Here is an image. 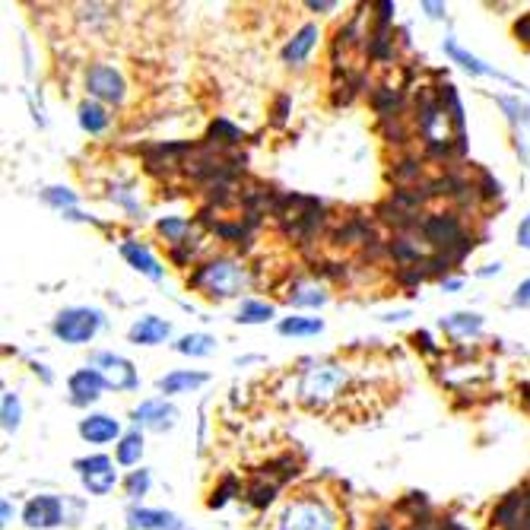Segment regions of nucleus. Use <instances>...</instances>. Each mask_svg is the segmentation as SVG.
<instances>
[{
  "label": "nucleus",
  "instance_id": "f257e3e1",
  "mask_svg": "<svg viewBox=\"0 0 530 530\" xmlns=\"http://www.w3.org/2000/svg\"><path fill=\"white\" fill-rule=\"evenodd\" d=\"M346 381H350L346 365L331 362V359H321V362L308 365V369H302V375L296 381V397L302 400L305 407L324 410L327 404H334V400L343 394Z\"/></svg>",
  "mask_w": 530,
  "mask_h": 530
},
{
  "label": "nucleus",
  "instance_id": "f03ea898",
  "mask_svg": "<svg viewBox=\"0 0 530 530\" xmlns=\"http://www.w3.org/2000/svg\"><path fill=\"white\" fill-rule=\"evenodd\" d=\"M188 286L204 292L207 299L226 302V299H235L248 286V270L232 258H213L191 273Z\"/></svg>",
  "mask_w": 530,
  "mask_h": 530
},
{
  "label": "nucleus",
  "instance_id": "7ed1b4c3",
  "mask_svg": "<svg viewBox=\"0 0 530 530\" xmlns=\"http://www.w3.org/2000/svg\"><path fill=\"white\" fill-rule=\"evenodd\" d=\"M419 229H423V239L435 248V254H442L448 264H461L464 254L473 248L458 213H429Z\"/></svg>",
  "mask_w": 530,
  "mask_h": 530
},
{
  "label": "nucleus",
  "instance_id": "20e7f679",
  "mask_svg": "<svg viewBox=\"0 0 530 530\" xmlns=\"http://www.w3.org/2000/svg\"><path fill=\"white\" fill-rule=\"evenodd\" d=\"M102 327H105V315L99 312V308L73 305V308L58 312V318L51 321V334L67 346H86L99 337Z\"/></svg>",
  "mask_w": 530,
  "mask_h": 530
},
{
  "label": "nucleus",
  "instance_id": "39448f33",
  "mask_svg": "<svg viewBox=\"0 0 530 530\" xmlns=\"http://www.w3.org/2000/svg\"><path fill=\"white\" fill-rule=\"evenodd\" d=\"M273 530H337V511L318 496H299L280 511Z\"/></svg>",
  "mask_w": 530,
  "mask_h": 530
},
{
  "label": "nucleus",
  "instance_id": "423d86ee",
  "mask_svg": "<svg viewBox=\"0 0 530 530\" xmlns=\"http://www.w3.org/2000/svg\"><path fill=\"white\" fill-rule=\"evenodd\" d=\"M89 365L102 375L105 388L108 391H137L140 388V372L131 359H124L121 353H108V350H99L89 356Z\"/></svg>",
  "mask_w": 530,
  "mask_h": 530
},
{
  "label": "nucleus",
  "instance_id": "0eeeda50",
  "mask_svg": "<svg viewBox=\"0 0 530 530\" xmlns=\"http://www.w3.org/2000/svg\"><path fill=\"white\" fill-rule=\"evenodd\" d=\"M73 470L83 483V489L89 496H108L118 486V470L115 461L105 458V454H89V458H77L73 461Z\"/></svg>",
  "mask_w": 530,
  "mask_h": 530
},
{
  "label": "nucleus",
  "instance_id": "6e6552de",
  "mask_svg": "<svg viewBox=\"0 0 530 530\" xmlns=\"http://www.w3.org/2000/svg\"><path fill=\"white\" fill-rule=\"evenodd\" d=\"M86 93L89 99H96L102 105H121L127 96V83L121 77V70H115L112 64H89Z\"/></svg>",
  "mask_w": 530,
  "mask_h": 530
},
{
  "label": "nucleus",
  "instance_id": "1a4fd4ad",
  "mask_svg": "<svg viewBox=\"0 0 530 530\" xmlns=\"http://www.w3.org/2000/svg\"><path fill=\"white\" fill-rule=\"evenodd\" d=\"M70 524V515H67V499L61 496H51V492H45V496H32L23 508V524L29 530H54L61 524Z\"/></svg>",
  "mask_w": 530,
  "mask_h": 530
},
{
  "label": "nucleus",
  "instance_id": "9d476101",
  "mask_svg": "<svg viewBox=\"0 0 530 530\" xmlns=\"http://www.w3.org/2000/svg\"><path fill=\"white\" fill-rule=\"evenodd\" d=\"M131 419L137 429L146 432H172L178 426V407L169 404L166 397H150V400H140L131 410Z\"/></svg>",
  "mask_w": 530,
  "mask_h": 530
},
{
  "label": "nucleus",
  "instance_id": "9b49d317",
  "mask_svg": "<svg viewBox=\"0 0 530 530\" xmlns=\"http://www.w3.org/2000/svg\"><path fill=\"white\" fill-rule=\"evenodd\" d=\"M105 391H108L105 381H102V375L93 369V365L77 369L67 378V400L73 407H93V404H99Z\"/></svg>",
  "mask_w": 530,
  "mask_h": 530
},
{
  "label": "nucleus",
  "instance_id": "f8f14e48",
  "mask_svg": "<svg viewBox=\"0 0 530 530\" xmlns=\"http://www.w3.org/2000/svg\"><path fill=\"white\" fill-rule=\"evenodd\" d=\"M77 432H80L83 442H89V445H108V442L118 445V438L124 435L121 432V419L108 416V413H89L86 419H80Z\"/></svg>",
  "mask_w": 530,
  "mask_h": 530
},
{
  "label": "nucleus",
  "instance_id": "ddd939ff",
  "mask_svg": "<svg viewBox=\"0 0 530 530\" xmlns=\"http://www.w3.org/2000/svg\"><path fill=\"white\" fill-rule=\"evenodd\" d=\"M169 337H172V321L159 318V315H143L127 327V340L134 346H159Z\"/></svg>",
  "mask_w": 530,
  "mask_h": 530
},
{
  "label": "nucleus",
  "instance_id": "4468645a",
  "mask_svg": "<svg viewBox=\"0 0 530 530\" xmlns=\"http://www.w3.org/2000/svg\"><path fill=\"white\" fill-rule=\"evenodd\" d=\"M318 39H321V29H318V23H305L292 39L283 45V64H289V67H302L308 58H312V51L318 48Z\"/></svg>",
  "mask_w": 530,
  "mask_h": 530
},
{
  "label": "nucleus",
  "instance_id": "2eb2a0df",
  "mask_svg": "<svg viewBox=\"0 0 530 530\" xmlns=\"http://www.w3.org/2000/svg\"><path fill=\"white\" fill-rule=\"evenodd\" d=\"M127 524L131 530H185V521L172 511H162V508H131L127 511Z\"/></svg>",
  "mask_w": 530,
  "mask_h": 530
},
{
  "label": "nucleus",
  "instance_id": "dca6fc26",
  "mask_svg": "<svg viewBox=\"0 0 530 530\" xmlns=\"http://www.w3.org/2000/svg\"><path fill=\"white\" fill-rule=\"evenodd\" d=\"M121 258L131 264L137 273H143L146 280H153V283H159L162 277H166V267H162L156 261V254L146 245H140V242H124L121 245Z\"/></svg>",
  "mask_w": 530,
  "mask_h": 530
},
{
  "label": "nucleus",
  "instance_id": "f3484780",
  "mask_svg": "<svg viewBox=\"0 0 530 530\" xmlns=\"http://www.w3.org/2000/svg\"><path fill=\"white\" fill-rule=\"evenodd\" d=\"M445 54H448V58L454 61V64H461L467 73H473V77H496V80H505V83H511V86H515V89H521L515 80H511V77H505V73H499L496 67H489V64H483L480 58H477V54H470V51H464L458 42H454V39H445Z\"/></svg>",
  "mask_w": 530,
  "mask_h": 530
},
{
  "label": "nucleus",
  "instance_id": "a211bd4d",
  "mask_svg": "<svg viewBox=\"0 0 530 530\" xmlns=\"http://www.w3.org/2000/svg\"><path fill=\"white\" fill-rule=\"evenodd\" d=\"M207 381H210V375H207V372L175 369V372H169V375H162V378L156 381V388H159V394L175 397V394H191V391H197V388H204Z\"/></svg>",
  "mask_w": 530,
  "mask_h": 530
},
{
  "label": "nucleus",
  "instance_id": "6ab92c4d",
  "mask_svg": "<svg viewBox=\"0 0 530 530\" xmlns=\"http://www.w3.org/2000/svg\"><path fill=\"white\" fill-rule=\"evenodd\" d=\"M442 331L448 334V337H454V340H470V337H480L483 334V315H477V312H451V315H445L442 321Z\"/></svg>",
  "mask_w": 530,
  "mask_h": 530
},
{
  "label": "nucleus",
  "instance_id": "aec40b11",
  "mask_svg": "<svg viewBox=\"0 0 530 530\" xmlns=\"http://www.w3.org/2000/svg\"><path fill=\"white\" fill-rule=\"evenodd\" d=\"M286 302L292 308H321V305H327V292L315 280H296L286 289Z\"/></svg>",
  "mask_w": 530,
  "mask_h": 530
},
{
  "label": "nucleus",
  "instance_id": "412c9836",
  "mask_svg": "<svg viewBox=\"0 0 530 530\" xmlns=\"http://www.w3.org/2000/svg\"><path fill=\"white\" fill-rule=\"evenodd\" d=\"M77 121H80V127H83L86 134L99 137V134L108 131V124H112V115L105 112V105H102V102L86 99V102H80V108H77Z\"/></svg>",
  "mask_w": 530,
  "mask_h": 530
},
{
  "label": "nucleus",
  "instance_id": "4be33fe9",
  "mask_svg": "<svg viewBox=\"0 0 530 530\" xmlns=\"http://www.w3.org/2000/svg\"><path fill=\"white\" fill-rule=\"evenodd\" d=\"M143 461V432L140 429H131V432H124L118 438V445H115V464L118 467H137Z\"/></svg>",
  "mask_w": 530,
  "mask_h": 530
},
{
  "label": "nucleus",
  "instance_id": "5701e85b",
  "mask_svg": "<svg viewBox=\"0 0 530 530\" xmlns=\"http://www.w3.org/2000/svg\"><path fill=\"white\" fill-rule=\"evenodd\" d=\"M277 318V305L273 302H264V299H245L239 305V312H235V321L239 324H267Z\"/></svg>",
  "mask_w": 530,
  "mask_h": 530
},
{
  "label": "nucleus",
  "instance_id": "b1692460",
  "mask_svg": "<svg viewBox=\"0 0 530 530\" xmlns=\"http://www.w3.org/2000/svg\"><path fill=\"white\" fill-rule=\"evenodd\" d=\"M277 331L283 337H318V334H324V321L305 318V315H289L277 324Z\"/></svg>",
  "mask_w": 530,
  "mask_h": 530
},
{
  "label": "nucleus",
  "instance_id": "393cba45",
  "mask_svg": "<svg viewBox=\"0 0 530 530\" xmlns=\"http://www.w3.org/2000/svg\"><path fill=\"white\" fill-rule=\"evenodd\" d=\"M156 229H159V235H166V242H169L172 248H178V245H188L191 251L197 248V245H191V242H188V235H191V223H188L185 216H166V219H159Z\"/></svg>",
  "mask_w": 530,
  "mask_h": 530
},
{
  "label": "nucleus",
  "instance_id": "a878e982",
  "mask_svg": "<svg viewBox=\"0 0 530 530\" xmlns=\"http://www.w3.org/2000/svg\"><path fill=\"white\" fill-rule=\"evenodd\" d=\"M175 353L191 356V359H207L216 353V337L210 334H185L175 343Z\"/></svg>",
  "mask_w": 530,
  "mask_h": 530
},
{
  "label": "nucleus",
  "instance_id": "bb28decb",
  "mask_svg": "<svg viewBox=\"0 0 530 530\" xmlns=\"http://www.w3.org/2000/svg\"><path fill=\"white\" fill-rule=\"evenodd\" d=\"M0 416H4V432H16L23 426V404L20 394L4 391V400H0Z\"/></svg>",
  "mask_w": 530,
  "mask_h": 530
},
{
  "label": "nucleus",
  "instance_id": "cd10ccee",
  "mask_svg": "<svg viewBox=\"0 0 530 530\" xmlns=\"http://www.w3.org/2000/svg\"><path fill=\"white\" fill-rule=\"evenodd\" d=\"M150 483H153V477H150V470H131V477L124 480V492H127V499L131 502H140L146 492H150Z\"/></svg>",
  "mask_w": 530,
  "mask_h": 530
},
{
  "label": "nucleus",
  "instance_id": "c85d7f7f",
  "mask_svg": "<svg viewBox=\"0 0 530 530\" xmlns=\"http://www.w3.org/2000/svg\"><path fill=\"white\" fill-rule=\"evenodd\" d=\"M242 140V131L235 124H229V121H213L210 124V143H219V146H235Z\"/></svg>",
  "mask_w": 530,
  "mask_h": 530
},
{
  "label": "nucleus",
  "instance_id": "c756f323",
  "mask_svg": "<svg viewBox=\"0 0 530 530\" xmlns=\"http://www.w3.org/2000/svg\"><path fill=\"white\" fill-rule=\"evenodd\" d=\"M42 200L51 207H58L61 213H67L73 204H77V194L67 191V188H48V191H42Z\"/></svg>",
  "mask_w": 530,
  "mask_h": 530
},
{
  "label": "nucleus",
  "instance_id": "7c9ffc66",
  "mask_svg": "<svg viewBox=\"0 0 530 530\" xmlns=\"http://www.w3.org/2000/svg\"><path fill=\"white\" fill-rule=\"evenodd\" d=\"M112 200L115 204H121L127 213H131L134 219H143V207L134 204V191H127V188H112Z\"/></svg>",
  "mask_w": 530,
  "mask_h": 530
},
{
  "label": "nucleus",
  "instance_id": "2f4dec72",
  "mask_svg": "<svg viewBox=\"0 0 530 530\" xmlns=\"http://www.w3.org/2000/svg\"><path fill=\"white\" fill-rule=\"evenodd\" d=\"M499 105L502 108H508V118H511V124H524V127H530V108L527 105H521L518 99H499Z\"/></svg>",
  "mask_w": 530,
  "mask_h": 530
},
{
  "label": "nucleus",
  "instance_id": "473e14b6",
  "mask_svg": "<svg viewBox=\"0 0 530 530\" xmlns=\"http://www.w3.org/2000/svg\"><path fill=\"white\" fill-rule=\"evenodd\" d=\"M232 492H235V480H223V486L213 489V499H210V508H223L229 499H232Z\"/></svg>",
  "mask_w": 530,
  "mask_h": 530
},
{
  "label": "nucleus",
  "instance_id": "72a5a7b5",
  "mask_svg": "<svg viewBox=\"0 0 530 530\" xmlns=\"http://www.w3.org/2000/svg\"><path fill=\"white\" fill-rule=\"evenodd\" d=\"M515 239H518V245L524 248V251H530V213L521 219L518 223V229H515Z\"/></svg>",
  "mask_w": 530,
  "mask_h": 530
},
{
  "label": "nucleus",
  "instance_id": "f704fd0d",
  "mask_svg": "<svg viewBox=\"0 0 530 530\" xmlns=\"http://www.w3.org/2000/svg\"><path fill=\"white\" fill-rule=\"evenodd\" d=\"M511 305H521V308H530V277L515 289V299H511Z\"/></svg>",
  "mask_w": 530,
  "mask_h": 530
},
{
  "label": "nucleus",
  "instance_id": "c9c22d12",
  "mask_svg": "<svg viewBox=\"0 0 530 530\" xmlns=\"http://www.w3.org/2000/svg\"><path fill=\"white\" fill-rule=\"evenodd\" d=\"M515 35H518V42L530 45V13H527V16H521V20L515 23Z\"/></svg>",
  "mask_w": 530,
  "mask_h": 530
},
{
  "label": "nucleus",
  "instance_id": "e433bc0d",
  "mask_svg": "<svg viewBox=\"0 0 530 530\" xmlns=\"http://www.w3.org/2000/svg\"><path fill=\"white\" fill-rule=\"evenodd\" d=\"M13 515H16V511H13L10 499H4V502H0V524H4V527H10V524H13Z\"/></svg>",
  "mask_w": 530,
  "mask_h": 530
},
{
  "label": "nucleus",
  "instance_id": "4c0bfd02",
  "mask_svg": "<svg viewBox=\"0 0 530 530\" xmlns=\"http://www.w3.org/2000/svg\"><path fill=\"white\" fill-rule=\"evenodd\" d=\"M413 340H416V346H423L426 353H438V346H432V337L426 334V331H419V334H413Z\"/></svg>",
  "mask_w": 530,
  "mask_h": 530
},
{
  "label": "nucleus",
  "instance_id": "58836bf2",
  "mask_svg": "<svg viewBox=\"0 0 530 530\" xmlns=\"http://www.w3.org/2000/svg\"><path fill=\"white\" fill-rule=\"evenodd\" d=\"M423 10L432 16V20H442V16H445V4H429V0H426V4H423Z\"/></svg>",
  "mask_w": 530,
  "mask_h": 530
},
{
  "label": "nucleus",
  "instance_id": "ea45409f",
  "mask_svg": "<svg viewBox=\"0 0 530 530\" xmlns=\"http://www.w3.org/2000/svg\"><path fill=\"white\" fill-rule=\"evenodd\" d=\"M337 4H318V0H308V10H315V13H327V10H334Z\"/></svg>",
  "mask_w": 530,
  "mask_h": 530
},
{
  "label": "nucleus",
  "instance_id": "a19ab883",
  "mask_svg": "<svg viewBox=\"0 0 530 530\" xmlns=\"http://www.w3.org/2000/svg\"><path fill=\"white\" fill-rule=\"evenodd\" d=\"M492 273H502V264H489L486 270H480V277H492Z\"/></svg>",
  "mask_w": 530,
  "mask_h": 530
},
{
  "label": "nucleus",
  "instance_id": "79ce46f5",
  "mask_svg": "<svg viewBox=\"0 0 530 530\" xmlns=\"http://www.w3.org/2000/svg\"><path fill=\"white\" fill-rule=\"evenodd\" d=\"M445 289H461V280H442Z\"/></svg>",
  "mask_w": 530,
  "mask_h": 530
},
{
  "label": "nucleus",
  "instance_id": "37998d69",
  "mask_svg": "<svg viewBox=\"0 0 530 530\" xmlns=\"http://www.w3.org/2000/svg\"><path fill=\"white\" fill-rule=\"evenodd\" d=\"M410 530H429V527H426V524H413Z\"/></svg>",
  "mask_w": 530,
  "mask_h": 530
},
{
  "label": "nucleus",
  "instance_id": "c03bdc74",
  "mask_svg": "<svg viewBox=\"0 0 530 530\" xmlns=\"http://www.w3.org/2000/svg\"><path fill=\"white\" fill-rule=\"evenodd\" d=\"M378 530H388V527H385V524H381V527H378Z\"/></svg>",
  "mask_w": 530,
  "mask_h": 530
}]
</instances>
